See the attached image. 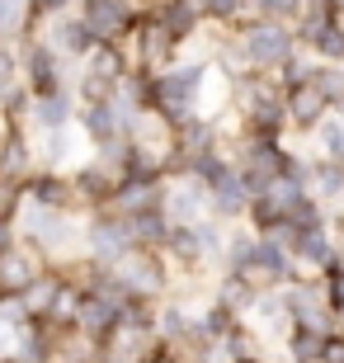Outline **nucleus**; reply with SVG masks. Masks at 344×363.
I'll return each mask as SVG.
<instances>
[{
  "label": "nucleus",
  "mask_w": 344,
  "mask_h": 363,
  "mask_svg": "<svg viewBox=\"0 0 344 363\" xmlns=\"http://www.w3.org/2000/svg\"><path fill=\"white\" fill-rule=\"evenodd\" d=\"M19 76H24V71H19V62H14L10 43H0V99H5L10 90H19Z\"/></svg>",
  "instance_id": "obj_24"
},
{
  "label": "nucleus",
  "mask_w": 344,
  "mask_h": 363,
  "mask_svg": "<svg viewBox=\"0 0 344 363\" xmlns=\"http://www.w3.org/2000/svg\"><path fill=\"white\" fill-rule=\"evenodd\" d=\"M326 335L331 330H311V325H297L288 335V354H292V363H316L321 359V345H326Z\"/></svg>",
  "instance_id": "obj_16"
},
{
  "label": "nucleus",
  "mask_w": 344,
  "mask_h": 363,
  "mask_svg": "<svg viewBox=\"0 0 344 363\" xmlns=\"http://www.w3.org/2000/svg\"><path fill=\"white\" fill-rule=\"evenodd\" d=\"M292 43H297V33L283 19L255 14L250 24H245V33H240V52H245V67L250 71H278L292 57Z\"/></svg>",
  "instance_id": "obj_1"
},
{
  "label": "nucleus",
  "mask_w": 344,
  "mask_h": 363,
  "mask_svg": "<svg viewBox=\"0 0 344 363\" xmlns=\"http://www.w3.org/2000/svg\"><path fill=\"white\" fill-rule=\"evenodd\" d=\"M28 199L48 203V208H62V203L71 199V184L62 175H38V179H28Z\"/></svg>",
  "instance_id": "obj_19"
},
{
  "label": "nucleus",
  "mask_w": 344,
  "mask_h": 363,
  "mask_svg": "<svg viewBox=\"0 0 344 363\" xmlns=\"http://www.w3.org/2000/svg\"><path fill=\"white\" fill-rule=\"evenodd\" d=\"M48 43H52L62 57H90L94 33L76 10H67V14H52V19H48Z\"/></svg>",
  "instance_id": "obj_8"
},
{
  "label": "nucleus",
  "mask_w": 344,
  "mask_h": 363,
  "mask_svg": "<svg viewBox=\"0 0 344 363\" xmlns=\"http://www.w3.org/2000/svg\"><path fill=\"white\" fill-rule=\"evenodd\" d=\"M24 227H28V236L38 241V250L43 245H48V250H62V245L76 236L71 217L62 213V208H48V203H28L24 208Z\"/></svg>",
  "instance_id": "obj_6"
},
{
  "label": "nucleus",
  "mask_w": 344,
  "mask_h": 363,
  "mask_svg": "<svg viewBox=\"0 0 344 363\" xmlns=\"http://www.w3.org/2000/svg\"><path fill=\"white\" fill-rule=\"evenodd\" d=\"M33 19V0H0V43H14Z\"/></svg>",
  "instance_id": "obj_15"
},
{
  "label": "nucleus",
  "mask_w": 344,
  "mask_h": 363,
  "mask_svg": "<svg viewBox=\"0 0 344 363\" xmlns=\"http://www.w3.org/2000/svg\"><path fill=\"white\" fill-rule=\"evenodd\" d=\"M316 363H344V335H326V345H321V359Z\"/></svg>",
  "instance_id": "obj_27"
},
{
  "label": "nucleus",
  "mask_w": 344,
  "mask_h": 363,
  "mask_svg": "<svg viewBox=\"0 0 344 363\" xmlns=\"http://www.w3.org/2000/svg\"><path fill=\"white\" fill-rule=\"evenodd\" d=\"M128 227H133V241L137 245H165V236H170V217H165V208L160 203H151V208H137V213H128Z\"/></svg>",
  "instance_id": "obj_12"
},
{
  "label": "nucleus",
  "mask_w": 344,
  "mask_h": 363,
  "mask_svg": "<svg viewBox=\"0 0 344 363\" xmlns=\"http://www.w3.org/2000/svg\"><path fill=\"white\" fill-rule=\"evenodd\" d=\"M28 175V147L19 142V137H0V179H10V184H19V179Z\"/></svg>",
  "instance_id": "obj_14"
},
{
  "label": "nucleus",
  "mask_w": 344,
  "mask_h": 363,
  "mask_svg": "<svg viewBox=\"0 0 344 363\" xmlns=\"http://www.w3.org/2000/svg\"><path fill=\"white\" fill-rule=\"evenodd\" d=\"M283 99H288V123H297V128H316L331 113V99H326V90L316 81H302L292 90H283Z\"/></svg>",
  "instance_id": "obj_9"
},
{
  "label": "nucleus",
  "mask_w": 344,
  "mask_h": 363,
  "mask_svg": "<svg viewBox=\"0 0 344 363\" xmlns=\"http://www.w3.org/2000/svg\"><path fill=\"white\" fill-rule=\"evenodd\" d=\"M99 363H128V354H104Z\"/></svg>",
  "instance_id": "obj_29"
},
{
  "label": "nucleus",
  "mask_w": 344,
  "mask_h": 363,
  "mask_svg": "<svg viewBox=\"0 0 344 363\" xmlns=\"http://www.w3.org/2000/svg\"><path fill=\"white\" fill-rule=\"evenodd\" d=\"M10 245H14V222H10V217H0V255H5Z\"/></svg>",
  "instance_id": "obj_28"
},
{
  "label": "nucleus",
  "mask_w": 344,
  "mask_h": 363,
  "mask_svg": "<svg viewBox=\"0 0 344 363\" xmlns=\"http://www.w3.org/2000/svg\"><path fill=\"white\" fill-rule=\"evenodd\" d=\"M203 5V19H212V24H236L240 14L250 10V0H199Z\"/></svg>",
  "instance_id": "obj_23"
},
{
  "label": "nucleus",
  "mask_w": 344,
  "mask_h": 363,
  "mask_svg": "<svg viewBox=\"0 0 344 363\" xmlns=\"http://www.w3.org/2000/svg\"><path fill=\"white\" fill-rule=\"evenodd\" d=\"M306 48H311L321 62H344V24H340V14H335V19L321 28V33L306 43Z\"/></svg>",
  "instance_id": "obj_18"
},
{
  "label": "nucleus",
  "mask_w": 344,
  "mask_h": 363,
  "mask_svg": "<svg viewBox=\"0 0 344 363\" xmlns=\"http://www.w3.org/2000/svg\"><path fill=\"white\" fill-rule=\"evenodd\" d=\"M311 194L316 199H344V161H331L311 170Z\"/></svg>",
  "instance_id": "obj_20"
},
{
  "label": "nucleus",
  "mask_w": 344,
  "mask_h": 363,
  "mask_svg": "<svg viewBox=\"0 0 344 363\" xmlns=\"http://www.w3.org/2000/svg\"><path fill=\"white\" fill-rule=\"evenodd\" d=\"M160 208H165V217H170L174 227H194V222L203 217V208H212V194H208V184H189V179H179V184L165 189Z\"/></svg>",
  "instance_id": "obj_7"
},
{
  "label": "nucleus",
  "mask_w": 344,
  "mask_h": 363,
  "mask_svg": "<svg viewBox=\"0 0 344 363\" xmlns=\"http://www.w3.org/2000/svg\"><path fill=\"white\" fill-rule=\"evenodd\" d=\"M62 62H67V57L57 52L48 38H43V43H28L24 62H19V71H24L28 90H33V94H52V90H62Z\"/></svg>",
  "instance_id": "obj_5"
},
{
  "label": "nucleus",
  "mask_w": 344,
  "mask_h": 363,
  "mask_svg": "<svg viewBox=\"0 0 344 363\" xmlns=\"http://www.w3.org/2000/svg\"><path fill=\"white\" fill-rule=\"evenodd\" d=\"M278 71H283V85H288V90H292V85H302V81H311V76H316V67H306L302 57H288V62H283Z\"/></svg>",
  "instance_id": "obj_25"
},
{
  "label": "nucleus",
  "mask_w": 344,
  "mask_h": 363,
  "mask_svg": "<svg viewBox=\"0 0 344 363\" xmlns=\"http://www.w3.org/2000/svg\"><path fill=\"white\" fill-rule=\"evenodd\" d=\"M240 363H260V359H250V354H245V359H240Z\"/></svg>",
  "instance_id": "obj_30"
},
{
  "label": "nucleus",
  "mask_w": 344,
  "mask_h": 363,
  "mask_svg": "<svg viewBox=\"0 0 344 363\" xmlns=\"http://www.w3.org/2000/svg\"><path fill=\"white\" fill-rule=\"evenodd\" d=\"M316 133H321L326 156H331V161H344V113H340V118H331V113H326V118L316 123Z\"/></svg>",
  "instance_id": "obj_22"
},
{
  "label": "nucleus",
  "mask_w": 344,
  "mask_h": 363,
  "mask_svg": "<svg viewBox=\"0 0 344 363\" xmlns=\"http://www.w3.org/2000/svg\"><path fill=\"white\" fill-rule=\"evenodd\" d=\"M109 269H113V279L123 283L128 297H156L160 288H165V264H160L146 245H133V250L123 259H113Z\"/></svg>",
  "instance_id": "obj_3"
},
{
  "label": "nucleus",
  "mask_w": 344,
  "mask_h": 363,
  "mask_svg": "<svg viewBox=\"0 0 344 363\" xmlns=\"http://www.w3.org/2000/svg\"><path fill=\"white\" fill-rule=\"evenodd\" d=\"M28 113H33V123H38V128H67V123H71V99L62 90L33 94V108H28Z\"/></svg>",
  "instance_id": "obj_13"
},
{
  "label": "nucleus",
  "mask_w": 344,
  "mask_h": 363,
  "mask_svg": "<svg viewBox=\"0 0 344 363\" xmlns=\"http://www.w3.org/2000/svg\"><path fill=\"white\" fill-rule=\"evenodd\" d=\"M38 274H43V259L33 250H24V245H10L0 255V293H24Z\"/></svg>",
  "instance_id": "obj_10"
},
{
  "label": "nucleus",
  "mask_w": 344,
  "mask_h": 363,
  "mask_svg": "<svg viewBox=\"0 0 344 363\" xmlns=\"http://www.w3.org/2000/svg\"><path fill=\"white\" fill-rule=\"evenodd\" d=\"M137 363H179V354H174V350H170V340H165V345H146Z\"/></svg>",
  "instance_id": "obj_26"
},
{
  "label": "nucleus",
  "mask_w": 344,
  "mask_h": 363,
  "mask_svg": "<svg viewBox=\"0 0 344 363\" xmlns=\"http://www.w3.org/2000/svg\"><path fill=\"white\" fill-rule=\"evenodd\" d=\"M255 297H260V288H250V283L240 279V274H226L222 279V293H217V302H222L226 311H250Z\"/></svg>",
  "instance_id": "obj_17"
},
{
  "label": "nucleus",
  "mask_w": 344,
  "mask_h": 363,
  "mask_svg": "<svg viewBox=\"0 0 344 363\" xmlns=\"http://www.w3.org/2000/svg\"><path fill=\"white\" fill-rule=\"evenodd\" d=\"M57 288H62V279H52V274H38V279L28 283V288H24L19 297H24V307H28V311H38V316H43V311L52 307Z\"/></svg>",
  "instance_id": "obj_21"
},
{
  "label": "nucleus",
  "mask_w": 344,
  "mask_h": 363,
  "mask_svg": "<svg viewBox=\"0 0 344 363\" xmlns=\"http://www.w3.org/2000/svg\"><path fill=\"white\" fill-rule=\"evenodd\" d=\"M231 274H240V279L250 283V288L269 293V288H278V283H288L292 255H288V245L269 241V236H255V245H250V255H245V264H240V269H231Z\"/></svg>",
  "instance_id": "obj_2"
},
{
  "label": "nucleus",
  "mask_w": 344,
  "mask_h": 363,
  "mask_svg": "<svg viewBox=\"0 0 344 363\" xmlns=\"http://www.w3.org/2000/svg\"><path fill=\"white\" fill-rule=\"evenodd\" d=\"M133 245H137L133 227H128V217H123V213H104L90 227V250H94V264H99V269H109L113 259H123Z\"/></svg>",
  "instance_id": "obj_4"
},
{
  "label": "nucleus",
  "mask_w": 344,
  "mask_h": 363,
  "mask_svg": "<svg viewBox=\"0 0 344 363\" xmlns=\"http://www.w3.org/2000/svg\"><path fill=\"white\" fill-rule=\"evenodd\" d=\"M292 255L302 259V264H331L335 259V241H331V227L316 222V227H297L292 231Z\"/></svg>",
  "instance_id": "obj_11"
}]
</instances>
